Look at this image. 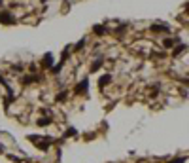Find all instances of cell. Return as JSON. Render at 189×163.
I'll return each instance as SVG.
<instances>
[{"label": "cell", "mask_w": 189, "mask_h": 163, "mask_svg": "<svg viewBox=\"0 0 189 163\" xmlns=\"http://www.w3.org/2000/svg\"><path fill=\"white\" fill-rule=\"evenodd\" d=\"M93 32L96 34V36H102V34L106 32V27H102V25H95V27H93Z\"/></svg>", "instance_id": "cell-4"}, {"label": "cell", "mask_w": 189, "mask_h": 163, "mask_svg": "<svg viewBox=\"0 0 189 163\" xmlns=\"http://www.w3.org/2000/svg\"><path fill=\"white\" fill-rule=\"evenodd\" d=\"M185 51V46H178V48L174 49V55H180V53H183Z\"/></svg>", "instance_id": "cell-7"}, {"label": "cell", "mask_w": 189, "mask_h": 163, "mask_svg": "<svg viewBox=\"0 0 189 163\" xmlns=\"http://www.w3.org/2000/svg\"><path fill=\"white\" fill-rule=\"evenodd\" d=\"M42 65H44V68H51V67H53V55H51V53L44 55V61H42Z\"/></svg>", "instance_id": "cell-2"}, {"label": "cell", "mask_w": 189, "mask_h": 163, "mask_svg": "<svg viewBox=\"0 0 189 163\" xmlns=\"http://www.w3.org/2000/svg\"><path fill=\"white\" fill-rule=\"evenodd\" d=\"M87 85H89V82H87V80H83V82H81V84L78 85V87H76V93H83V91L87 89Z\"/></svg>", "instance_id": "cell-5"}, {"label": "cell", "mask_w": 189, "mask_h": 163, "mask_svg": "<svg viewBox=\"0 0 189 163\" xmlns=\"http://www.w3.org/2000/svg\"><path fill=\"white\" fill-rule=\"evenodd\" d=\"M0 23H2V25H12V23H15L13 13H12V12H6V10H2V12H0Z\"/></svg>", "instance_id": "cell-1"}, {"label": "cell", "mask_w": 189, "mask_h": 163, "mask_svg": "<svg viewBox=\"0 0 189 163\" xmlns=\"http://www.w3.org/2000/svg\"><path fill=\"white\" fill-rule=\"evenodd\" d=\"M2 2H4V0H0V6H2Z\"/></svg>", "instance_id": "cell-9"}, {"label": "cell", "mask_w": 189, "mask_h": 163, "mask_svg": "<svg viewBox=\"0 0 189 163\" xmlns=\"http://www.w3.org/2000/svg\"><path fill=\"white\" fill-rule=\"evenodd\" d=\"M110 80H112V76H110V74L102 76V78H100V85H104V84H110Z\"/></svg>", "instance_id": "cell-6"}, {"label": "cell", "mask_w": 189, "mask_h": 163, "mask_svg": "<svg viewBox=\"0 0 189 163\" xmlns=\"http://www.w3.org/2000/svg\"><path fill=\"white\" fill-rule=\"evenodd\" d=\"M151 30H153V32H166L168 27H166V25H151Z\"/></svg>", "instance_id": "cell-3"}, {"label": "cell", "mask_w": 189, "mask_h": 163, "mask_svg": "<svg viewBox=\"0 0 189 163\" xmlns=\"http://www.w3.org/2000/svg\"><path fill=\"white\" fill-rule=\"evenodd\" d=\"M174 42H176V40H172V38H165V42H163V44H165L166 48H170V46L174 44Z\"/></svg>", "instance_id": "cell-8"}]
</instances>
